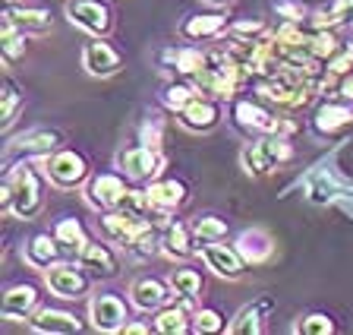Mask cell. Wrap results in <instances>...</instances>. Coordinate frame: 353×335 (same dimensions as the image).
Listing matches in <instances>:
<instances>
[{
    "label": "cell",
    "mask_w": 353,
    "mask_h": 335,
    "mask_svg": "<svg viewBox=\"0 0 353 335\" xmlns=\"http://www.w3.org/2000/svg\"><path fill=\"white\" fill-rule=\"evenodd\" d=\"M152 323H154V332L161 335H186L192 332V310L174 300V304L161 307L158 313H152Z\"/></svg>",
    "instance_id": "obj_31"
},
{
    "label": "cell",
    "mask_w": 353,
    "mask_h": 335,
    "mask_svg": "<svg viewBox=\"0 0 353 335\" xmlns=\"http://www.w3.org/2000/svg\"><path fill=\"white\" fill-rule=\"evenodd\" d=\"M274 307V298H259V300H252V304H246V307H240L236 310V316L230 320V326H228V332L230 335H259L265 329V313Z\"/></svg>",
    "instance_id": "obj_28"
},
{
    "label": "cell",
    "mask_w": 353,
    "mask_h": 335,
    "mask_svg": "<svg viewBox=\"0 0 353 335\" xmlns=\"http://www.w3.org/2000/svg\"><path fill=\"white\" fill-rule=\"evenodd\" d=\"M44 180H48V174L38 171L35 164H10L3 174V184H0V212L10 218H19V222L38 218L48 206Z\"/></svg>",
    "instance_id": "obj_1"
},
{
    "label": "cell",
    "mask_w": 353,
    "mask_h": 335,
    "mask_svg": "<svg viewBox=\"0 0 353 335\" xmlns=\"http://www.w3.org/2000/svg\"><path fill=\"white\" fill-rule=\"evenodd\" d=\"M199 95V89L192 86L190 79H183V76H176V79H170L168 86L161 89V104L168 108V111H180V108H186V104L192 102V98Z\"/></svg>",
    "instance_id": "obj_34"
},
{
    "label": "cell",
    "mask_w": 353,
    "mask_h": 335,
    "mask_svg": "<svg viewBox=\"0 0 353 335\" xmlns=\"http://www.w3.org/2000/svg\"><path fill=\"white\" fill-rule=\"evenodd\" d=\"M126 57L117 45H110L108 38H92L85 41L82 48V70L88 76H95V79H110V76H117L123 70Z\"/></svg>",
    "instance_id": "obj_12"
},
{
    "label": "cell",
    "mask_w": 353,
    "mask_h": 335,
    "mask_svg": "<svg viewBox=\"0 0 353 335\" xmlns=\"http://www.w3.org/2000/svg\"><path fill=\"white\" fill-rule=\"evenodd\" d=\"M76 262L85 269L92 278H117L120 276V256L114 253L110 240H88L76 253Z\"/></svg>",
    "instance_id": "obj_19"
},
{
    "label": "cell",
    "mask_w": 353,
    "mask_h": 335,
    "mask_svg": "<svg viewBox=\"0 0 353 335\" xmlns=\"http://www.w3.org/2000/svg\"><path fill=\"white\" fill-rule=\"evenodd\" d=\"M334 92H338L344 102H353V73H347L344 79L338 82V89H334Z\"/></svg>",
    "instance_id": "obj_45"
},
{
    "label": "cell",
    "mask_w": 353,
    "mask_h": 335,
    "mask_svg": "<svg viewBox=\"0 0 353 335\" xmlns=\"http://www.w3.org/2000/svg\"><path fill=\"white\" fill-rule=\"evenodd\" d=\"M152 224H154L152 218L132 216V212H123V209H108V212L98 216V234L130 253V247L136 244V240H139Z\"/></svg>",
    "instance_id": "obj_6"
},
{
    "label": "cell",
    "mask_w": 353,
    "mask_h": 335,
    "mask_svg": "<svg viewBox=\"0 0 353 335\" xmlns=\"http://www.w3.org/2000/svg\"><path fill=\"white\" fill-rule=\"evenodd\" d=\"M29 329L38 335H70V332H82L85 323L70 310H54V307H38L35 316L29 320Z\"/></svg>",
    "instance_id": "obj_24"
},
{
    "label": "cell",
    "mask_w": 353,
    "mask_h": 335,
    "mask_svg": "<svg viewBox=\"0 0 353 335\" xmlns=\"http://www.w3.org/2000/svg\"><path fill=\"white\" fill-rule=\"evenodd\" d=\"M145 193H148V200H152L154 212L164 216V218H174L176 209H183L186 202H190V186H186L183 180H176V178L152 180V184L145 186Z\"/></svg>",
    "instance_id": "obj_20"
},
{
    "label": "cell",
    "mask_w": 353,
    "mask_h": 335,
    "mask_svg": "<svg viewBox=\"0 0 353 335\" xmlns=\"http://www.w3.org/2000/svg\"><path fill=\"white\" fill-rule=\"evenodd\" d=\"M63 244L57 240V234L48 231V234H35V238L26 240V247H22V260H26V266L35 269V272H44V269H51L54 262L63 260Z\"/></svg>",
    "instance_id": "obj_23"
},
{
    "label": "cell",
    "mask_w": 353,
    "mask_h": 335,
    "mask_svg": "<svg viewBox=\"0 0 353 335\" xmlns=\"http://www.w3.org/2000/svg\"><path fill=\"white\" fill-rule=\"evenodd\" d=\"M130 307L120 294H110V291H101L95 298L88 300V326L95 332H123V326L130 323Z\"/></svg>",
    "instance_id": "obj_10"
},
{
    "label": "cell",
    "mask_w": 353,
    "mask_h": 335,
    "mask_svg": "<svg viewBox=\"0 0 353 335\" xmlns=\"http://www.w3.org/2000/svg\"><path fill=\"white\" fill-rule=\"evenodd\" d=\"M272 32V26L265 23V19H236L230 23L228 29V38H240V41H252V38H262Z\"/></svg>",
    "instance_id": "obj_40"
},
{
    "label": "cell",
    "mask_w": 353,
    "mask_h": 335,
    "mask_svg": "<svg viewBox=\"0 0 353 335\" xmlns=\"http://www.w3.org/2000/svg\"><path fill=\"white\" fill-rule=\"evenodd\" d=\"M130 190V178L126 174H114V171H101L92 174L88 184L82 186L85 193V202L95 212H108V209H117V202L123 200V193Z\"/></svg>",
    "instance_id": "obj_13"
},
{
    "label": "cell",
    "mask_w": 353,
    "mask_h": 335,
    "mask_svg": "<svg viewBox=\"0 0 353 335\" xmlns=\"http://www.w3.org/2000/svg\"><path fill=\"white\" fill-rule=\"evenodd\" d=\"M296 335H334L338 332V323L331 313H303L294 323Z\"/></svg>",
    "instance_id": "obj_37"
},
{
    "label": "cell",
    "mask_w": 353,
    "mask_h": 335,
    "mask_svg": "<svg viewBox=\"0 0 353 335\" xmlns=\"http://www.w3.org/2000/svg\"><path fill=\"white\" fill-rule=\"evenodd\" d=\"M230 29V19L228 13H190L180 19V26H176V35L183 38V41H192V45H199V41H218V38H224Z\"/></svg>",
    "instance_id": "obj_16"
},
{
    "label": "cell",
    "mask_w": 353,
    "mask_h": 335,
    "mask_svg": "<svg viewBox=\"0 0 353 335\" xmlns=\"http://www.w3.org/2000/svg\"><path fill=\"white\" fill-rule=\"evenodd\" d=\"M161 120L154 117V120H145L142 124V130H139V142L142 146H152V149H161Z\"/></svg>",
    "instance_id": "obj_43"
},
{
    "label": "cell",
    "mask_w": 353,
    "mask_h": 335,
    "mask_svg": "<svg viewBox=\"0 0 353 335\" xmlns=\"http://www.w3.org/2000/svg\"><path fill=\"white\" fill-rule=\"evenodd\" d=\"M230 124L240 130L246 140H259V136H294L296 120H290V114H281L274 108H268L265 102H259L256 95L252 98H230Z\"/></svg>",
    "instance_id": "obj_3"
},
{
    "label": "cell",
    "mask_w": 353,
    "mask_h": 335,
    "mask_svg": "<svg viewBox=\"0 0 353 335\" xmlns=\"http://www.w3.org/2000/svg\"><path fill=\"white\" fill-rule=\"evenodd\" d=\"M164 67L174 70L176 76H183V79H192V76L202 70V64H205V48L199 45H183V48H168V51L161 54Z\"/></svg>",
    "instance_id": "obj_30"
},
{
    "label": "cell",
    "mask_w": 353,
    "mask_h": 335,
    "mask_svg": "<svg viewBox=\"0 0 353 335\" xmlns=\"http://www.w3.org/2000/svg\"><path fill=\"white\" fill-rule=\"evenodd\" d=\"M309 127L316 136H338L341 130H350L353 127V102H325L316 108Z\"/></svg>",
    "instance_id": "obj_22"
},
{
    "label": "cell",
    "mask_w": 353,
    "mask_h": 335,
    "mask_svg": "<svg viewBox=\"0 0 353 335\" xmlns=\"http://www.w3.org/2000/svg\"><path fill=\"white\" fill-rule=\"evenodd\" d=\"M66 19L92 38H108L114 32V10L108 0H66Z\"/></svg>",
    "instance_id": "obj_8"
},
{
    "label": "cell",
    "mask_w": 353,
    "mask_h": 335,
    "mask_svg": "<svg viewBox=\"0 0 353 335\" xmlns=\"http://www.w3.org/2000/svg\"><path fill=\"white\" fill-rule=\"evenodd\" d=\"M41 307V294H38L35 285H10L3 294H0V320L7 323H26L35 316V310Z\"/></svg>",
    "instance_id": "obj_18"
},
{
    "label": "cell",
    "mask_w": 353,
    "mask_h": 335,
    "mask_svg": "<svg viewBox=\"0 0 353 335\" xmlns=\"http://www.w3.org/2000/svg\"><path fill=\"white\" fill-rule=\"evenodd\" d=\"M208 7H228V3H234V0H205Z\"/></svg>",
    "instance_id": "obj_46"
},
{
    "label": "cell",
    "mask_w": 353,
    "mask_h": 335,
    "mask_svg": "<svg viewBox=\"0 0 353 335\" xmlns=\"http://www.w3.org/2000/svg\"><path fill=\"white\" fill-rule=\"evenodd\" d=\"M3 19L13 23L19 32L26 35H44V32L54 29V16L41 7H19L13 0H7V7H3Z\"/></svg>",
    "instance_id": "obj_26"
},
{
    "label": "cell",
    "mask_w": 353,
    "mask_h": 335,
    "mask_svg": "<svg viewBox=\"0 0 353 335\" xmlns=\"http://www.w3.org/2000/svg\"><path fill=\"white\" fill-rule=\"evenodd\" d=\"M170 288H174V298H180V304L196 310L199 307V298H202V291H205V278L199 269H190V266H176L170 269L168 276Z\"/></svg>",
    "instance_id": "obj_27"
},
{
    "label": "cell",
    "mask_w": 353,
    "mask_h": 335,
    "mask_svg": "<svg viewBox=\"0 0 353 335\" xmlns=\"http://www.w3.org/2000/svg\"><path fill=\"white\" fill-rule=\"evenodd\" d=\"M63 146V133L57 130H32V133H22L19 140L10 142V152H7V168L22 158V162H29V158H48L51 152H57Z\"/></svg>",
    "instance_id": "obj_17"
},
{
    "label": "cell",
    "mask_w": 353,
    "mask_h": 335,
    "mask_svg": "<svg viewBox=\"0 0 353 335\" xmlns=\"http://www.w3.org/2000/svg\"><path fill=\"white\" fill-rule=\"evenodd\" d=\"M54 234H57V240L63 244L66 253H73V256L92 240L88 231H85V224H82L79 218H60V222L54 224Z\"/></svg>",
    "instance_id": "obj_33"
},
{
    "label": "cell",
    "mask_w": 353,
    "mask_h": 335,
    "mask_svg": "<svg viewBox=\"0 0 353 335\" xmlns=\"http://www.w3.org/2000/svg\"><path fill=\"white\" fill-rule=\"evenodd\" d=\"M228 316L218 307H196L192 310V332L199 335H212V332H228Z\"/></svg>",
    "instance_id": "obj_36"
},
{
    "label": "cell",
    "mask_w": 353,
    "mask_h": 335,
    "mask_svg": "<svg viewBox=\"0 0 353 335\" xmlns=\"http://www.w3.org/2000/svg\"><path fill=\"white\" fill-rule=\"evenodd\" d=\"M0 98H3V108H0V127L10 130L13 127L16 114H19V108L26 104V95L19 92V86H16L10 76H3V86H0Z\"/></svg>",
    "instance_id": "obj_35"
},
{
    "label": "cell",
    "mask_w": 353,
    "mask_h": 335,
    "mask_svg": "<svg viewBox=\"0 0 353 335\" xmlns=\"http://www.w3.org/2000/svg\"><path fill=\"white\" fill-rule=\"evenodd\" d=\"M309 200L312 202H331L334 196H350L344 186H338V180L331 178V174H316V178L309 180Z\"/></svg>",
    "instance_id": "obj_39"
},
{
    "label": "cell",
    "mask_w": 353,
    "mask_h": 335,
    "mask_svg": "<svg viewBox=\"0 0 353 335\" xmlns=\"http://www.w3.org/2000/svg\"><path fill=\"white\" fill-rule=\"evenodd\" d=\"M161 256H168L170 262H186V260H192V256H199V240H196V234H192V224L176 222V218H170V222L164 224Z\"/></svg>",
    "instance_id": "obj_21"
},
{
    "label": "cell",
    "mask_w": 353,
    "mask_h": 335,
    "mask_svg": "<svg viewBox=\"0 0 353 335\" xmlns=\"http://www.w3.org/2000/svg\"><path fill=\"white\" fill-rule=\"evenodd\" d=\"M312 29H353V0H331L312 10L309 23Z\"/></svg>",
    "instance_id": "obj_29"
},
{
    "label": "cell",
    "mask_w": 353,
    "mask_h": 335,
    "mask_svg": "<svg viewBox=\"0 0 353 335\" xmlns=\"http://www.w3.org/2000/svg\"><path fill=\"white\" fill-rule=\"evenodd\" d=\"M192 234H196V240L199 244H208V240H228V234H230V228H228V222L221 216H199V218H192Z\"/></svg>",
    "instance_id": "obj_38"
},
{
    "label": "cell",
    "mask_w": 353,
    "mask_h": 335,
    "mask_svg": "<svg viewBox=\"0 0 353 335\" xmlns=\"http://www.w3.org/2000/svg\"><path fill=\"white\" fill-rule=\"evenodd\" d=\"M234 247L240 250L246 266H265L274 256V238L265 228H246V231H240Z\"/></svg>",
    "instance_id": "obj_25"
},
{
    "label": "cell",
    "mask_w": 353,
    "mask_h": 335,
    "mask_svg": "<svg viewBox=\"0 0 353 335\" xmlns=\"http://www.w3.org/2000/svg\"><path fill=\"white\" fill-rule=\"evenodd\" d=\"M170 300H174V288H170V282H164V278L158 276H139L130 282V304L132 310L139 313H158L161 307H168Z\"/></svg>",
    "instance_id": "obj_15"
},
{
    "label": "cell",
    "mask_w": 353,
    "mask_h": 335,
    "mask_svg": "<svg viewBox=\"0 0 353 335\" xmlns=\"http://www.w3.org/2000/svg\"><path fill=\"white\" fill-rule=\"evenodd\" d=\"M272 7L278 10V16H284V23H309L312 10L303 7L300 0H272Z\"/></svg>",
    "instance_id": "obj_42"
},
{
    "label": "cell",
    "mask_w": 353,
    "mask_h": 335,
    "mask_svg": "<svg viewBox=\"0 0 353 335\" xmlns=\"http://www.w3.org/2000/svg\"><path fill=\"white\" fill-rule=\"evenodd\" d=\"M41 276H44V288L63 300H85L92 294V282H95L79 262H63V260L54 262L51 269H44Z\"/></svg>",
    "instance_id": "obj_7"
},
{
    "label": "cell",
    "mask_w": 353,
    "mask_h": 335,
    "mask_svg": "<svg viewBox=\"0 0 353 335\" xmlns=\"http://www.w3.org/2000/svg\"><path fill=\"white\" fill-rule=\"evenodd\" d=\"M290 158H294V142H290V136H278V133L250 140L240 149V164L250 178H272Z\"/></svg>",
    "instance_id": "obj_4"
},
{
    "label": "cell",
    "mask_w": 353,
    "mask_h": 335,
    "mask_svg": "<svg viewBox=\"0 0 353 335\" xmlns=\"http://www.w3.org/2000/svg\"><path fill=\"white\" fill-rule=\"evenodd\" d=\"M221 102L218 98H212V95H202L199 92L196 98H192L186 108H180L176 111V124L186 130V133H196V136H202V133H212L214 127L221 124Z\"/></svg>",
    "instance_id": "obj_14"
},
{
    "label": "cell",
    "mask_w": 353,
    "mask_h": 335,
    "mask_svg": "<svg viewBox=\"0 0 353 335\" xmlns=\"http://www.w3.org/2000/svg\"><path fill=\"white\" fill-rule=\"evenodd\" d=\"M26 51H29V35L3 19V26H0V54H3V64L13 67L19 57H26Z\"/></svg>",
    "instance_id": "obj_32"
},
{
    "label": "cell",
    "mask_w": 353,
    "mask_h": 335,
    "mask_svg": "<svg viewBox=\"0 0 353 335\" xmlns=\"http://www.w3.org/2000/svg\"><path fill=\"white\" fill-rule=\"evenodd\" d=\"M164 164L168 158L161 155V149H152V146H130V149L117 152V168L120 174L132 180V184H152L164 174Z\"/></svg>",
    "instance_id": "obj_9"
},
{
    "label": "cell",
    "mask_w": 353,
    "mask_h": 335,
    "mask_svg": "<svg viewBox=\"0 0 353 335\" xmlns=\"http://www.w3.org/2000/svg\"><path fill=\"white\" fill-rule=\"evenodd\" d=\"M190 82L202 95H212V98H218V102H230V98H236V92H240L243 86H250L240 70V64H236V57L230 54V45L208 48L205 64H202V70H199Z\"/></svg>",
    "instance_id": "obj_2"
},
{
    "label": "cell",
    "mask_w": 353,
    "mask_h": 335,
    "mask_svg": "<svg viewBox=\"0 0 353 335\" xmlns=\"http://www.w3.org/2000/svg\"><path fill=\"white\" fill-rule=\"evenodd\" d=\"M199 260L205 262L218 278L224 282H240L246 276V260L240 256L234 244H224V240H208V244H199Z\"/></svg>",
    "instance_id": "obj_11"
},
{
    "label": "cell",
    "mask_w": 353,
    "mask_h": 335,
    "mask_svg": "<svg viewBox=\"0 0 353 335\" xmlns=\"http://www.w3.org/2000/svg\"><path fill=\"white\" fill-rule=\"evenodd\" d=\"M154 332V323H136V320H130L123 326V335H152Z\"/></svg>",
    "instance_id": "obj_44"
},
{
    "label": "cell",
    "mask_w": 353,
    "mask_h": 335,
    "mask_svg": "<svg viewBox=\"0 0 353 335\" xmlns=\"http://www.w3.org/2000/svg\"><path fill=\"white\" fill-rule=\"evenodd\" d=\"M325 73H328L331 79H334V89H338V82L344 79L347 73H353V41H347V45L338 51V57H331V60H328Z\"/></svg>",
    "instance_id": "obj_41"
},
{
    "label": "cell",
    "mask_w": 353,
    "mask_h": 335,
    "mask_svg": "<svg viewBox=\"0 0 353 335\" xmlns=\"http://www.w3.org/2000/svg\"><path fill=\"white\" fill-rule=\"evenodd\" d=\"M41 171L48 174V184L54 190H82L92 178V168H88V158L82 152H73V149H57L51 152L48 158H41Z\"/></svg>",
    "instance_id": "obj_5"
}]
</instances>
